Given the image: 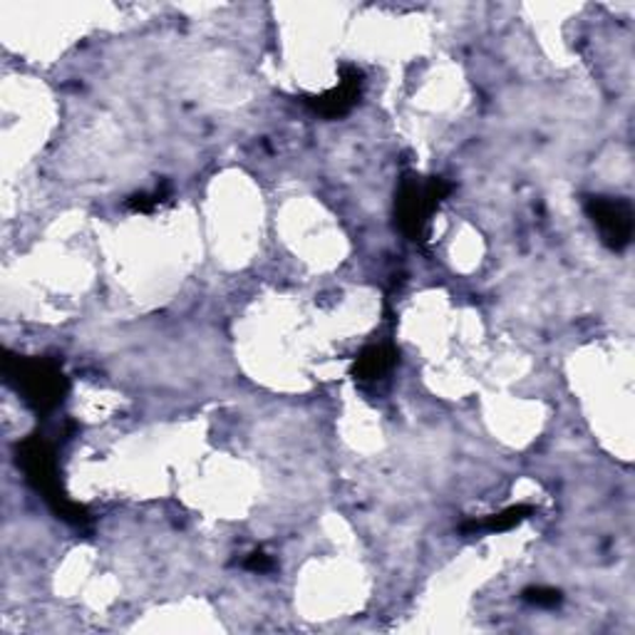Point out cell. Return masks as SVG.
<instances>
[{"instance_id":"cell-1","label":"cell","mask_w":635,"mask_h":635,"mask_svg":"<svg viewBox=\"0 0 635 635\" xmlns=\"http://www.w3.org/2000/svg\"><path fill=\"white\" fill-rule=\"evenodd\" d=\"M15 462L25 472V480L30 482V487L55 511L58 519H63L65 524L77 528L90 524V511L70 499L67 491L63 489V482H60L58 474L55 445L46 435L35 432V435L21 439L15 445Z\"/></svg>"},{"instance_id":"cell-2","label":"cell","mask_w":635,"mask_h":635,"mask_svg":"<svg viewBox=\"0 0 635 635\" xmlns=\"http://www.w3.org/2000/svg\"><path fill=\"white\" fill-rule=\"evenodd\" d=\"M3 375L8 385L38 414H50L63 404L70 381L52 358H25L5 352Z\"/></svg>"},{"instance_id":"cell-3","label":"cell","mask_w":635,"mask_h":635,"mask_svg":"<svg viewBox=\"0 0 635 635\" xmlns=\"http://www.w3.org/2000/svg\"><path fill=\"white\" fill-rule=\"evenodd\" d=\"M449 194H452V184L445 182L443 176L404 174L395 194V219L400 232L410 241H425L429 219Z\"/></svg>"},{"instance_id":"cell-4","label":"cell","mask_w":635,"mask_h":635,"mask_svg":"<svg viewBox=\"0 0 635 635\" xmlns=\"http://www.w3.org/2000/svg\"><path fill=\"white\" fill-rule=\"evenodd\" d=\"M586 214L590 224L598 228L601 241L611 251L628 249L633 241V207L628 199L621 197H588L586 199Z\"/></svg>"},{"instance_id":"cell-5","label":"cell","mask_w":635,"mask_h":635,"mask_svg":"<svg viewBox=\"0 0 635 635\" xmlns=\"http://www.w3.org/2000/svg\"><path fill=\"white\" fill-rule=\"evenodd\" d=\"M363 85H365V77L356 65H343L340 79H338V85L333 87V90L315 95V97H306L303 102L315 114H321V117H325V120L346 117V114L360 102Z\"/></svg>"},{"instance_id":"cell-6","label":"cell","mask_w":635,"mask_h":635,"mask_svg":"<svg viewBox=\"0 0 635 635\" xmlns=\"http://www.w3.org/2000/svg\"><path fill=\"white\" fill-rule=\"evenodd\" d=\"M532 514H534V507L516 505V507L499 511V514H489L484 519H472V522L462 524L460 528L464 534H501V532H511V528L526 522V519Z\"/></svg>"},{"instance_id":"cell-7","label":"cell","mask_w":635,"mask_h":635,"mask_svg":"<svg viewBox=\"0 0 635 635\" xmlns=\"http://www.w3.org/2000/svg\"><path fill=\"white\" fill-rule=\"evenodd\" d=\"M395 363H397V352L393 346H368L356 358L352 375H356L358 381H377V377L390 373Z\"/></svg>"},{"instance_id":"cell-8","label":"cell","mask_w":635,"mask_h":635,"mask_svg":"<svg viewBox=\"0 0 635 635\" xmlns=\"http://www.w3.org/2000/svg\"><path fill=\"white\" fill-rule=\"evenodd\" d=\"M166 199H170V187H166V184H162V187H159V189L152 191V194L142 191V194H135V197H129V199H127V207H129L132 211H137V214H152V211H154L159 204H164Z\"/></svg>"},{"instance_id":"cell-9","label":"cell","mask_w":635,"mask_h":635,"mask_svg":"<svg viewBox=\"0 0 635 635\" xmlns=\"http://www.w3.org/2000/svg\"><path fill=\"white\" fill-rule=\"evenodd\" d=\"M524 601L539 608H556V606H561L563 596H561V590L549 588V586H532L524 590Z\"/></svg>"},{"instance_id":"cell-10","label":"cell","mask_w":635,"mask_h":635,"mask_svg":"<svg viewBox=\"0 0 635 635\" xmlns=\"http://www.w3.org/2000/svg\"><path fill=\"white\" fill-rule=\"evenodd\" d=\"M244 569L256 571V573H269V571H273V559L263 551H253L251 556H246Z\"/></svg>"}]
</instances>
